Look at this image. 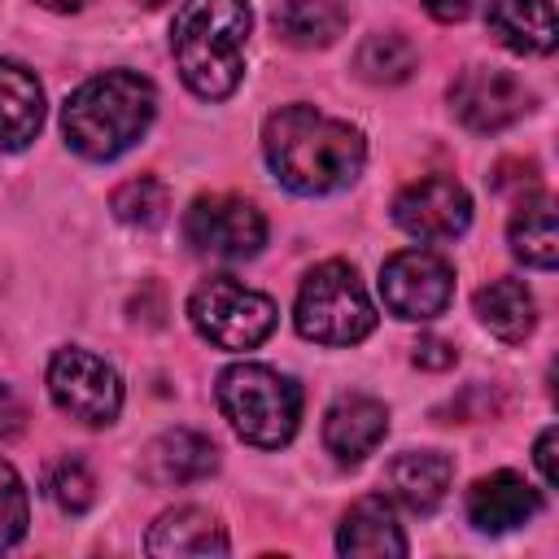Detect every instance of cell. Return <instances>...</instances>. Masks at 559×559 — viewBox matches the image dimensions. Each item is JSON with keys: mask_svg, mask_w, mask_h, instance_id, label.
I'll return each mask as SVG.
<instances>
[{"mask_svg": "<svg viewBox=\"0 0 559 559\" xmlns=\"http://www.w3.org/2000/svg\"><path fill=\"white\" fill-rule=\"evenodd\" d=\"M48 393H52L57 411H66L70 419L92 424V428L114 424L118 411H122V380H118V371L105 358H96V354H87L79 345L52 354V362H48Z\"/></svg>", "mask_w": 559, "mask_h": 559, "instance_id": "52a82bcc", "label": "cell"}, {"mask_svg": "<svg viewBox=\"0 0 559 559\" xmlns=\"http://www.w3.org/2000/svg\"><path fill=\"white\" fill-rule=\"evenodd\" d=\"M183 236L201 258H223V262H240L253 258L266 245V218L253 201L245 197H197L188 218H183Z\"/></svg>", "mask_w": 559, "mask_h": 559, "instance_id": "ba28073f", "label": "cell"}, {"mask_svg": "<svg viewBox=\"0 0 559 559\" xmlns=\"http://www.w3.org/2000/svg\"><path fill=\"white\" fill-rule=\"evenodd\" d=\"M44 9H52V13H74V9H83L87 0H39Z\"/></svg>", "mask_w": 559, "mask_h": 559, "instance_id": "4dcf8cb0", "label": "cell"}, {"mask_svg": "<svg viewBox=\"0 0 559 559\" xmlns=\"http://www.w3.org/2000/svg\"><path fill=\"white\" fill-rule=\"evenodd\" d=\"M389 432L384 402L367 393H341L323 415V445L336 454V463H362Z\"/></svg>", "mask_w": 559, "mask_h": 559, "instance_id": "4fadbf2b", "label": "cell"}, {"mask_svg": "<svg viewBox=\"0 0 559 559\" xmlns=\"http://www.w3.org/2000/svg\"><path fill=\"white\" fill-rule=\"evenodd\" d=\"M489 31L524 57H546L559 39L550 0H489Z\"/></svg>", "mask_w": 559, "mask_h": 559, "instance_id": "d6986e66", "label": "cell"}, {"mask_svg": "<svg viewBox=\"0 0 559 559\" xmlns=\"http://www.w3.org/2000/svg\"><path fill=\"white\" fill-rule=\"evenodd\" d=\"M542 511V493L515 476V472H489L472 485L467 493V520L480 528V533H507V528H520L528 524L533 515Z\"/></svg>", "mask_w": 559, "mask_h": 559, "instance_id": "5bb4252c", "label": "cell"}, {"mask_svg": "<svg viewBox=\"0 0 559 559\" xmlns=\"http://www.w3.org/2000/svg\"><path fill=\"white\" fill-rule=\"evenodd\" d=\"M157 92L144 74L131 70H105L79 83L61 109V131L74 153L87 162H114L127 153L153 122Z\"/></svg>", "mask_w": 559, "mask_h": 559, "instance_id": "7a4b0ae2", "label": "cell"}, {"mask_svg": "<svg viewBox=\"0 0 559 559\" xmlns=\"http://www.w3.org/2000/svg\"><path fill=\"white\" fill-rule=\"evenodd\" d=\"M393 223L424 240V245H437V240H454L467 231L472 223V197L463 183L445 179V175H432V179H419L411 188L397 192L393 201Z\"/></svg>", "mask_w": 559, "mask_h": 559, "instance_id": "8fae6325", "label": "cell"}, {"mask_svg": "<svg viewBox=\"0 0 559 559\" xmlns=\"http://www.w3.org/2000/svg\"><path fill=\"white\" fill-rule=\"evenodd\" d=\"M135 4H144V9H157V4H166V0H135Z\"/></svg>", "mask_w": 559, "mask_h": 559, "instance_id": "1f68e13d", "label": "cell"}, {"mask_svg": "<svg viewBox=\"0 0 559 559\" xmlns=\"http://www.w3.org/2000/svg\"><path fill=\"white\" fill-rule=\"evenodd\" d=\"M376 328L371 297L349 262H319L297 288V332L319 345H358Z\"/></svg>", "mask_w": 559, "mask_h": 559, "instance_id": "5b68a950", "label": "cell"}, {"mask_svg": "<svg viewBox=\"0 0 559 559\" xmlns=\"http://www.w3.org/2000/svg\"><path fill=\"white\" fill-rule=\"evenodd\" d=\"M271 22L275 35L293 48H328L349 26V9L336 0H284Z\"/></svg>", "mask_w": 559, "mask_h": 559, "instance_id": "ffe728a7", "label": "cell"}, {"mask_svg": "<svg viewBox=\"0 0 559 559\" xmlns=\"http://www.w3.org/2000/svg\"><path fill=\"white\" fill-rule=\"evenodd\" d=\"M476 319L498 336V341H524L537 323V306L533 293L520 280H493L476 293Z\"/></svg>", "mask_w": 559, "mask_h": 559, "instance_id": "44dd1931", "label": "cell"}, {"mask_svg": "<svg viewBox=\"0 0 559 559\" xmlns=\"http://www.w3.org/2000/svg\"><path fill=\"white\" fill-rule=\"evenodd\" d=\"M450 109L454 118L476 131V135H493L507 131L511 122H520L533 109V92L524 87V79H515L511 70L498 66H467L454 83H450Z\"/></svg>", "mask_w": 559, "mask_h": 559, "instance_id": "9c48e42d", "label": "cell"}, {"mask_svg": "<svg viewBox=\"0 0 559 559\" xmlns=\"http://www.w3.org/2000/svg\"><path fill=\"white\" fill-rule=\"evenodd\" d=\"M511 253L524 262V266H537V271H550L559 262V231H555V201L550 197H533L515 210L511 227Z\"/></svg>", "mask_w": 559, "mask_h": 559, "instance_id": "7402d4cb", "label": "cell"}, {"mask_svg": "<svg viewBox=\"0 0 559 559\" xmlns=\"http://www.w3.org/2000/svg\"><path fill=\"white\" fill-rule=\"evenodd\" d=\"M419 66V52L406 35L397 31H380V35H367L354 52V74L362 83H376V87H397L415 74Z\"/></svg>", "mask_w": 559, "mask_h": 559, "instance_id": "603a6c76", "label": "cell"}, {"mask_svg": "<svg viewBox=\"0 0 559 559\" xmlns=\"http://www.w3.org/2000/svg\"><path fill=\"white\" fill-rule=\"evenodd\" d=\"M424 9H428L437 22H463V17H472L476 0H424Z\"/></svg>", "mask_w": 559, "mask_h": 559, "instance_id": "f546056e", "label": "cell"}, {"mask_svg": "<svg viewBox=\"0 0 559 559\" xmlns=\"http://www.w3.org/2000/svg\"><path fill=\"white\" fill-rule=\"evenodd\" d=\"M48 493H52V502L66 515H83L96 502V480H92V472H87L83 459H61L52 467V476H48Z\"/></svg>", "mask_w": 559, "mask_h": 559, "instance_id": "d4e9b609", "label": "cell"}, {"mask_svg": "<svg viewBox=\"0 0 559 559\" xmlns=\"http://www.w3.org/2000/svg\"><path fill=\"white\" fill-rule=\"evenodd\" d=\"M22 428H26V402L9 384H0V441L17 437Z\"/></svg>", "mask_w": 559, "mask_h": 559, "instance_id": "83f0119b", "label": "cell"}, {"mask_svg": "<svg viewBox=\"0 0 559 559\" xmlns=\"http://www.w3.org/2000/svg\"><path fill=\"white\" fill-rule=\"evenodd\" d=\"M44 127V87L39 79L17 66L0 61V148H26Z\"/></svg>", "mask_w": 559, "mask_h": 559, "instance_id": "e0dca14e", "label": "cell"}, {"mask_svg": "<svg viewBox=\"0 0 559 559\" xmlns=\"http://www.w3.org/2000/svg\"><path fill=\"white\" fill-rule=\"evenodd\" d=\"M262 153L284 188L301 197H323L358 179L367 162V140L358 127L328 118L314 105H284L262 127Z\"/></svg>", "mask_w": 559, "mask_h": 559, "instance_id": "6da1fadb", "label": "cell"}, {"mask_svg": "<svg viewBox=\"0 0 559 559\" xmlns=\"http://www.w3.org/2000/svg\"><path fill=\"white\" fill-rule=\"evenodd\" d=\"M109 205L131 227H157L166 218V210H170V188L162 179H153V175H140V179H127L122 188H114Z\"/></svg>", "mask_w": 559, "mask_h": 559, "instance_id": "cb8c5ba5", "label": "cell"}, {"mask_svg": "<svg viewBox=\"0 0 559 559\" xmlns=\"http://www.w3.org/2000/svg\"><path fill=\"white\" fill-rule=\"evenodd\" d=\"M555 441H559V432H555V424H550V428H542L537 450H533V459H537V467H542L546 489H555V485H559V467H555Z\"/></svg>", "mask_w": 559, "mask_h": 559, "instance_id": "f1b7e54d", "label": "cell"}, {"mask_svg": "<svg viewBox=\"0 0 559 559\" xmlns=\"http://www.w3.org/2000/svg\"><path fill=\"white\" fill-rule=\"evenodd\" d=\"M214 467H218V445L205 432H192V428H166L140 454V476L157 489L197 485Z\"/></svg>", "mask_w": 559, "mask_h": 559, "instance_id": "7c38bea8", "label": "cell"}, {"mask_svg": "<svg viewBox=\"0 0 559 559\" xmlns=\"http://www.w3.org/2000/svg\"><path fill=\"white\" fill-rule=\"evenodd\" d=\"M336 550L341 555H362V559H402L406 555V537L393 520V507L380 493L358 498L336 533Z\"/></svg>", "mask_w": 559, "mask_h": 559, "instance_id": "2e32d148", "label": "cell"}, {"mask_svg": "<svg viewBox=\"0 0 559 559\" xmlns=\"http://www.w3.org/2000/svg\"><path fill=\"white\" fill-rule=\"evenodd\" d=\"M144 550L157 559H201V555H227V533L214 511L205 507H175L157 515V524L144 537Z\"/></svg>", "mask_w": 559, "mask_h": 559, "instance_id": "9a60e30c", "label": "cell"}, {"mask_svg": "<svg viewBox=\"0 0 559 559\" xmlns=\"http://www.w3.org/2000/svg\"><path fill=\"white\" fill-rule=\"evenodd\" d=\"M26 520H31V507H26L22 476L0 459V550L17 546L26 537Z\"/></svg>", "mask_w": 559, "mask_h": 559, "instance_id": "484cf974", "label": "cell"}, {"mask_svg": "<svg viewBox=\"0 0 559 559\" xmlns=\"http://www.w3.org/2000/svg\"><path fill=\"white\" fill-rule=\"evenodd\" d=\"M411 358H415V367H424V371H450V367L459 362V349H454L450 341H441V336H419Z\"/></svg>", "mask_w": 559, "mask_h": 559, "instance_id": "4316f807", "label": "cell"}, {"mask_svg": "<svg viewBox=\"0 0 559 559\" xmlns=\"http://www.w3.org/2000/svg\"><path fill=\"white\" fill-rule=\"evenodd\" d=\"M253 13L245 0H183L170 26V52L183 83L201 100H223L240 87L245 39Z\"/></svg>", "mask_w": 559, "mask_h": 559, "instance_id": "3957f363", "label": "cell"}, {"mask_svg": "<svg viewBox=\"0 0 559 559\" xmlns=\"http://www.w3.org/2000/svg\"><path fill=\"white\" fill-rule=\"evenodd\" d=\"M218 411L258 450H280L293 441L301 419V389L293 376L266 362H236L218 376Z\"/></svg>", "mask_w": 559, "mask_h": 559, "instance_id": "277c9868", "label": "cell"}, {"mask_svg": "<svg viewBox=\"0 0 559 559\" xmlns=\"http://www.w3.org/2000/svg\"><path fill=\"white\" fill-rule=\"evenodd\" d=\"M380 297L397 319H437L454 297V271L428 249H402L380 266Z\"/></svg>", "mask_w": 559, "mask_h": 559, "instance_id": "30bf717a", "label": "cell"}, {"mask_svg": "<svg viewBox=\"0 0 559 559\" xmlns=\"http://www.w3.org/2000/svg\"><path fill=\"white\" fill-rule=\"evenodd\" d=\"M450 476H454V463L441 454V450H406L397 454L389 467H384V485L389 493L411 507V511H432L445 489H450Z\"/></svg>", "mask_w": 559, "mask_h": 559, "instance_id": "ac0fdd59", "label": "cell"}, {"mask_svg": "<svg viewBox=\"0 0 559 559\" xmlns=\"http://www.w3.org/2000/svg\"><path fill=\"white\" fill-rule=\"evenodd\" d=\"M192 328L218 349H253L275 332V301L231 275H210L188 297Z\"/></svg>", "mask_w": 559, "mask_h": 559, "instance_id": "8992f818", "label": "cell"}]
</instances>
